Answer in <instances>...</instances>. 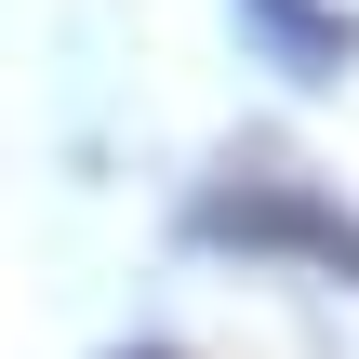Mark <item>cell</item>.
<instances>
[{
	"label": "cell",
	"instance_id": "obj_2",
	"mask_svg": "<svg viewBox=\"0 0 359 359\" xmlns=\"http://www.w3.org/2000/svg\"><path fill=\"white\" fill-rule=\"evenodd\" d=\"M253 13L280 27L293 67H346V53H359V27H346V13H320V0H253Z\"/></svg>",
	"mask_w": 359,
	"mask_h": 359
},
{
	"label": "cell",
	"instance_id": "obj_1",
	"mask_svg": "<svg viewBox=\"0 0 359 359\" xmlns=\"http://www.w3.org/2000/svg\"><path fill=\"white\" fill-rule=\"evenodd\" d=\"M187 226H200V240H240V253H320L333 280H359V226L333 200H306L293 173H240V187H213Z\"/></svg>",
	"mask_w": 359,
	"mask_h": 359
}]
</instances>
